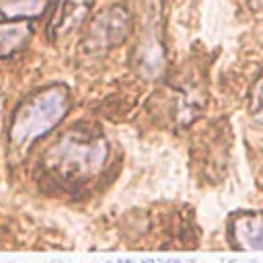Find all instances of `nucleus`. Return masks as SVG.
Segmentation results:
<instances>
[{"instance_id": "4", "label": "nucleus", "mask_w": 263, "mask_h": 263, "mask_svg": "<svg viewBox=\"0 0 263 263\" xmlns=\"http://www.w3.org/2000/svg\"><path fill=\"white\" fill-rule=\"evenodd\" d=\"M90 8H92V0H60L51 14V21L47 23V37L51 41H58L60 37H68L72 31H76L82 25Z\"/></svg>"}, {"instance_id": "1", "label": "nucleus", "mask_w": 263, "mask_h": 263, "mask_svg": "<svg viewBox=\"0 0 263 263\" xmlns=\"http://www.w3.org/2000/svg\"><path fill=\"white\" fill-rule=\"evenodd\" d=\"M70 92L64 84H51L25 99L12 113L6 132L10 150H23L53 129L68 111Z\"/></svg>"}, {"instance_id": "6", "label": "nucleus", "mask_w": 263, "mask_h": 263, "mask_svg": "<svg viewBox=\"0 0 263 263\" xmlns=\"http://www.w3.org/2000/svg\"><path fill=\"white\" fill-rule=\"evenodd\" d=\"M31 25L27 21H14V23H8L4 21L2 23V29H0V49H2V58H8L10 53L18 51L29 35H31Z\"/></svg>"}, {"instance_id": "12", "label": "nucleus", "mask_w": 263, "mask_h": 263, "mask_svg": "<svg viewBox=\"0 0 263 263\" xmlns=\"http://www.w3.org/2000/svg\"><path fill=\"white\" fill-rule=\"evenodd\" d=\"M166 263H181L179 259H173V261H166Z\"/></svg>"}, {"instance_id": "13", "label": "nucleus", "mask_w": 263, "mask_h": 263, "mask_svg": "<svg viewBox=\"0 0 263 263\" xmlns=\"http://www.w3.org/2000/svg\"><path fill=\"white\" fill-rule=\"evenodd\" d=\"M53 263H62V261H53Z\"/></svg>"}, {"instance_id": "2", "label": "nucleus", "mask_w": 263, "mask_h": 263, "mask_svg": "<svg viewBox=\"0 0 263 263\" xmlns=\"http://www.w3.org/2000/svg\"><path fill=\"white\" fill-rule=\"evenodd\" d=\"M107 142L97 136L92 140L78 138L76 134L64 136L49 152V171L62 179H86L95 175L107 160Z\"/></svg>"}, {"instance_id": "11", "label": "nucleus", "mask_w": 263, "mask_h": 263, "mask_svg": "<svg viewBox=\"0 0 263 263\" xmlns=\"http://www.w3.org/2000/svg\"><path fill=\"white\" fill-rule=\"evenodd\" d=\"M117 263H134V261H127V259H119Z\"/></svg>"}, {"instance_id": "8", "label": "nucleus", "mask_w": 263, "mask_h": 263, "mask_svg": "<svg viewBox=\"0 0 263 263\" xmlns=\"http://www.w3.org/2000/svg\"><path fill=\"white\" fill-rule=\"evenodd\" d=\"M45 6H47V0H2V14H4V21L29 18V16L41 14Z\"/></svg>"}, {"instance_id": "14", "label": "nucleus", "mask_w": 263, "mask_h": 263, "mask_svg": "<svg viewBox=\"0 0 263 263\" xmlns=\"http://www.w3.org/2000/svg\"><path fill=\"white\" fill-rule=\"evenodd\" d=\"M107 263H111V261H107Z\"/></svg>"}, {"instance_id": "7", "label": "nucleus", "mask_w": 263, "mask_h": 263, "mask_svg": "<svg viewBox=\"0 0 263 263\" xmlns=\"http://www.w3.org/2000/svg\"><path fill=\"white\" fill-rule=\"evenodd\" d=\"M162 45L154 37H146L138 47V68L144 72V76H156L162 70Z\"/></svg>"}, {"instance_id": "10", "label": "nucleus", "mask_w": 263, "mask_h": 263, "mask_svg": "<svg viewBox=\"0 0 263 263\" xmlns=\"http://www.w3.org/2000/svg\"><path fill=\"white\" fill-rule=\"evenodd\" d=\"M253 8H263V0H249Z\"/></svg>"}, {"instance_id": "5", "label": "nucleus", "mask_w": 263, "mask_h": 263, "mask_svg": "<svg viewBox=\"0 0 263 263\" xmlns=\"http://www.w3.org/2000/svg\"><path fill=\"white\" fill-rule=\"evenodd\" d=\"M230 238L236 249H263V214H238L230 222Z\"/></svg>"}, {"instance_id": "9", "label": "nucleus", "mask_w": 263, "mask_h": 263, "mask_svg": "<svg viewBox=\"0 0 263 263\" xmlns=\"http://www.w3.org/2000/svg\"><path fill=\"white\" fill-rule=\"evenodd\" d=\"M249 111L255 119L263 121V74L249 92Z\"/></svg>"}, {"instance_id": "3", "label": "nucleus", "mask_w": 263, "mask_h": 263, "mask_svg": "<svg viewBox=\"0 0 263 263\" xmlns=\"http://www.w3.org/2000/svg\"><path fill=\"white\" fill-rule=\"evenodd\" d=\"M129 31H132L129 12L123 6H109L92 18L84 45L90 51H105L115 45H121L127 39Z\"/></svg>"}]
</instances>
